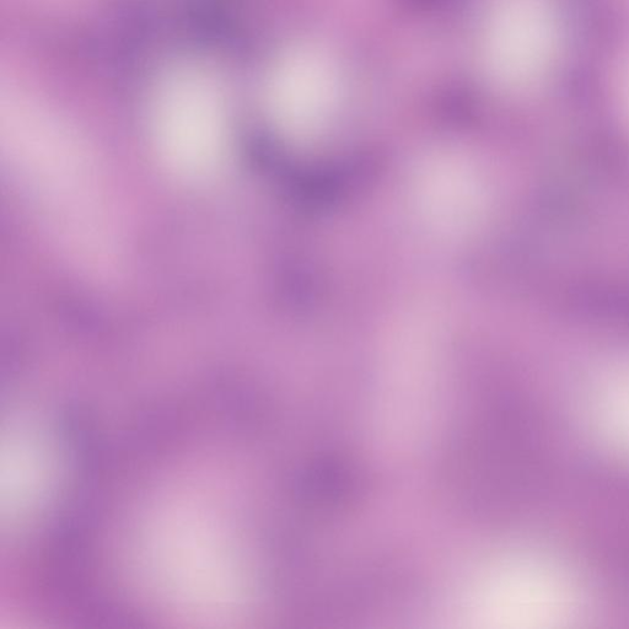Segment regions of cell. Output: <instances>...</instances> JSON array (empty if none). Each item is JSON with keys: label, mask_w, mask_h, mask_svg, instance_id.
<instances>
[{"label": "cell", "mask_w": 629, "mask_h": 629, "mask_svg": "<svg viewBox=\"0 0 629 629\" xmlns=\"http://www.w3.org/2000/svg\"><path fill=\"white\" fill-rule=\"evenodd\" d=\"M336 95L335 73L327 58L313 50L290 53L278 64L268 88L277 125L294 137L314 133L326 120Z\"/></svg>", "instance_id": "2"}, {"label": "cell", "mask_w": 629, "mask_h": 629, "mask_svg": "<svg viewBox=\"0 0 629 629\" xmlns=\"http://www.w3.org/2000/svg\"><path fill=\"white\" fill-rule=\"evenodd\" d=\"M426 201L429 211L448 228L471 222L477 209V190L472 177L454 165H439L427 175Z\"/></svg>", "instance_id": "4"}, {"label": "cell", "mask_w": 629, "mask_h": 629, "mask_svg": "<svg viewBox=\"0 0 629 629\" xmlns=\"http://www.w3.org/2000/svg\"><path fill=\"white\" fill-rule=\"evenodd\" d=\"M487 58L497 78L515 83L539 71L550 47V28L535 0H505L492 19Z\"/></svg>", "instance_id": "3"}, {"label": "cell", "mask_w": 629, "mask_h": 629, "mask_svg": "<svg viewBox=\"0 0 629 629\" xmlns=\"http://www.w3.org/2000/svg\"><path fill=\"white\" fill-rule=\"evenodd\" d=\"M628 79H629V78H628ZM628 84H629V80H628ZM628 89H629V86H628Z\"/></svg>", "instance_id": "5"}, {"label": "cell", "mask_w": 629, "mask_h": 629, "mask_svg": "<svg viewBox=\"0 0 629 629\" xmlns=\"http://www.w3.org/2000/svg\"><path fill=\"white\" fill-rule=\"evenodd\" d=\"M153 126L172 170L187 177L208 174L223 157L228 138L222 83L200 66L170 72L155 96Z\"/></svg>", "instance_id": "1"}]
</instances>
